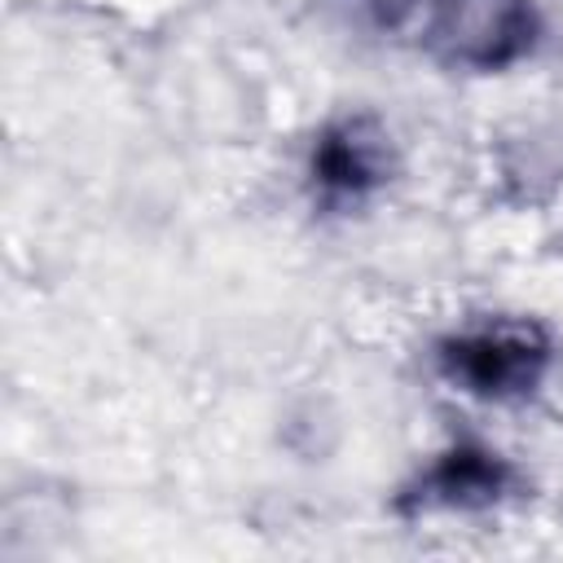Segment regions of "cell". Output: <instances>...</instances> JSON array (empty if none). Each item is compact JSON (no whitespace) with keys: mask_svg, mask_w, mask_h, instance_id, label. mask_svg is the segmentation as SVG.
<instances>
[{"mask_svg":"<svg viewBox=\"0 0 563 563\" xmlns=\"http://www.w3.org/2000/svg\"><path fill=\"white\" fill-rule=\"evenodd\" d=\"M396 176L391 132L374 114L330 119L308 150V185L321 207H356L387 189Z\"/></svg>","mask_w":563,"mask_h":563,"instance_id":"4","label":"cell"},{"mask_svg":"<svg viewBox=\"0 0 563 563\" xmlns=\"http://www.w3.org/2000/svg\"><path fill=\"white\" fill-rule=\"evenodd\" d=\"M541 18L532 0H431L422 44L449 70H506L532 53Z\"/></svg>","mask_w":563,"mask_h":563,"instance_id":"2","label":"cell"},{"mask_svg":"<svg viewBox=\"0 0 563 563\" xmlns=\"http://www.w3.org/2000/svg\"><path fill=\"white\" fill-rule=\"evenodd\" d=\"M435 365L462 396L519 405L545 383L554 365V339L532 317H484L449 330L435 343Z\"/></svg>","mask_w":563,"mask_h":563,"instance_id":"1","label":"cell"},{"mask_svg":"<svg viewBox=\"0 0 563 563\" xmlns=\"http://www.w3.org/2000/svg\"><path fill=\"white\" fill-rule=\"evenodd\" d=\"M523 488V475L510 457L479 440H457L440 449L396 497L400 515H479L506 506Z\"/></svg>","mask_w":563,"mask_h":563,"instance_id":"3","label":"cell"}]
</instances>
